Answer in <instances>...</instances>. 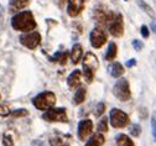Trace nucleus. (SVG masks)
I'll return each instance as SVG.
<instances>
[{
	"label": "nucleus",
	"instance_id": "nucleus-1",
	"mask_svg": "<svg viewBox=\"0 0 156 146\" xmlns=\"http://www.w3.org/2000/svg\"><path fill=\"white\" fill-rule=\"evenodd\" d=\"M11 26L16 31L21 32H31L36 29V21L31 11L25 10L16 14L11 20Z\"/></svg>",
	"mask_w": 156,
	"mask_h": 146
},
{
	"label": "nucleus",
	"instance_id": "nucleus-2",
	"mask_svg": "<svg viewBox=\"0 0 156 146\" xmlns=\"http://www.w3.org/2000/svg\"><path fill=\"white\" fill-rule=\"evenodd\" d=\"M98 67H99V62H98V58L95 57V55L92 52L86 53V56L83 57V74L86 77L87 83H92L95 71L98 69Z\"/></svg>",
	"mask_w": 156,
	"mask_h": 146
},
{
	"label": "nucleus",
	"instance_id": "nucleus-3",
	"mask_svg": "<svg viewBox=\"0 0 156 146\" xmlns=\"http://www.w3.org/2000/svg\"><path fill=\"white\" fill-rule=\"evenodd\" d=\"M56 103V95L52 92H42L32 99V104L38 110H48Z\"/></svg>",
	"mask_w": 156,
	"mask_h": 146
},
{
	"label": "nucleus",
	"instance_id": "nucleus-4",
	"mask_svg": "<svg viewBox=\"0 0 156 146\" xmlns=\"http://www.w3.org/2000/svg\"><path fill=\"white\" fill-rule=\"evenodd\" d=\"M113 94L120 101H128L130 99L131 92L126 78H118V80H116V83L113 87Z\"/></svg>",
	"mask_w": 156,
	"mask_h": 146
},
{
	"label": "nucleus",
	"instance_id": "nucleus-5",
	"mask_svg": "<svg viewBox=\"0 0 156 146\" xmlns=\"http://www.w3.org/2000/svg\"><path fill=\"white\" fill-rule=\"evenodd\" d=\"M42 119L51 123H68L67 112L65 108H51L42 114Z\"/></svg>",
	"mask_w": 156,
	"mask_h": 146
},
{
	"label": "nucleus",
	"instance_id": "nucleus-6",
	"mask_svg": "<svg viewBox=\"0 0 156 146\" xmlns=\"http://www.w3.org/2000/svg\"><path fill=\"white\" fill-rule=\"evenodd\" d=\"M109 120L113 128H125L129 124V116L125 112L120 110V109H112L109 113Z\"/></svg>",
	"mask_w": 156,
	"mask_h": 146
},
{
	"label": "nucleus",
	"instance_id": "nucleus-7",
	"mask_svg": "<svg viewBox=\"0 0 156 146\" xmlns=\"http://www.w3.org/2000/svg\"><path fill=\"white\" fill-rule=\"evenodd\" d=\"M107 27L114 37L123 36V34H124V21H123L122 14H114L113 17L110 19V21L107 24Z\"/></svg>",
	"mask_w": 156,
	"mask_h": 146
},
{
	"label": "nucleus",
	"instance_id": "nucleus-8",
	"mask_svg": "<svg viewBox=\"0 0 156 146\" xmlns=\"http://www.w3.org/2000/svg\"><path fill=\"white\" fill-rule=\"evenodd\" d=\"M108 40V35L105 32V30H103L102 27H95L92 30L90 35H89V41L90 45L94 48H101Z\"/></svg>",
	"mask_w": 156,
	"mask_h": 146
},
{
	"label": "nucleus",
	"instance_id": "nucleus-9",
	"mask_svg": "<svg viewBox=\"0 0 156 146\" xmlns=\"http://www.w3.org/2000/svg\"><path fill=\"white\" fill-rule=\"evenodd\" d=\"M20 42H21V45H24L29 50H35L41 44V35L37 31L27 32V34L20 36Z\"/></svg>",
	"mask_w": 156,
	"mask_h": 146
},
{
	"label": "nucleus",
	"instance_id": "nucleus-10",
	"mask_svg": "<svg viewBox=\"0 0 156 146\" xmlns=\"http://www.w3.org/2000/svg\"><path fill=\"white\" fill-rule=\"evenodd\" d=\"M92 130H93V123L89 119H83L78 123L77 134H78L80 140H82V141L87 140V137L92 134Z\"/></svg>",
	"mask_w": 156,
	"mask_h": 146
},
{
	"label": "nucleus",
	"instance_id": "nucleus-11",
	"mask_svg": "<svg viewBox=\"0 0 156 146\" xmlns=\"http://www.w3.org/2000/svg\"><path fill=\"white\" fill-rule=\"evenodd\" d=\"M114 12L109 11V10H103V9H95L93 12V19L95 20L98 24H101L102 26L107 27V24L110 21V19L113 17Z\"/></svg>",
	"mask_w": 156,
	"mask_h": 146
},
{
	"label": "nucleus",
	"instance_id": "nucleus-12",
	"mask_svg": "<svg viewBox=\"0 0 156 146\" xmlns=\"http://www.w3.org/2000/svg\"><path fill=\"white\" fill-rule=\"evenodd\" d=\"M87 0H68V6H67V12L69 16L74 17L78 14H81V11L84 8V3Z\"/></svg>",
	"mask_w": 156,
	"mask_h": 146
},
{
	"label": "nucleus",
	"instance_id": "nucleus-13",
	"mask_svg": "<svg viewBox=\"0 0 156 146\" xmlns=\"http://www.w3.org/2000/svg\"><path fill=\"white\" fill-rule=\"evenodd\" d=\"M81 76H82V72L80 69H74L69 76H68V79H67V84L69 88H76L78 87L81 82Z\"/></svg>",
	"mask_w": 156,
	"mask_h": 146
},
{
	"label": "nucleus",
	"instance_id": "nucleus-14",
	"mask_svg": "<svg viewBox=\"0 0 156 146\" xmlns=\"http://www.w3.org/2000/svg\"><path fill=\"white\" fill-rule=\"evenodd\" d=\"M82 55H83L82 45H80V44H74L73 47H72V50H71V53H69L71 59H72V62H73L74 65H77L78 62H80V59L82 58Z\"/></svg>",
	"mask_w": 156,
	"mask_h": 146
},
{
	"label": "nucleus",
	"instance_id": "nucleus-15",
	"mask_svg": "<svg viewBox=\"0 0 156 146\" xmlns=\"http://www.w3.org/2000/svg\"><path fill=\"white\" fill-rule=\"evenodd\" d=\"M108 71H109L110 76L114 77V78H120L124 74V68H123V66L119 63V62H114V63H112L109 66Z\"/></svg>",
	"mask_w": 156,
	"mask_h": 146
},
{
	"label": "nucleus",
	"instance_id": "nucleus-16",
	"mask_svg": "<svg viewBox=\"0 0 156 146\" xmlns=\"http://www.w3.org/2000/svg\"><path fill=\"white\" fill-rule=\"evenodd\" d=\"M104 142H105L104 136H103L101 133H97V134L92 135L90 139H88L86 146H102Z\"/></svg>",
	"mask_w": 156,
	"mask_h": 146
},
{
	"label": "nucleus",
	"instance_id": "nucleus-17",
	"mask_svg": "<svg viewBox=\"0 0 156 146\" xmlns=\"http://www.w3.org/2000/svg\"><path fill=\"white\" fill-rule=\"evenodd\" d=\"M30 3V0H11L10 2V10L11 11H19L24 8H26Z\"/></svg>",
	"mask_w": 156,
	"mask_h": 146
},
{
	"label": "nucleus",
	"instance_id": "nucleus-18",
	"mask_svg": "<svg viewBox=\"0 0 156 146\" xmlns=\"http://www.w3.org/2000/svg\"><path fill=\"white\" fill-rule=\"evenodd\" d=\"M116 145L118 146H135L133 140L125 134H119L116 136Z\"/></svg>",
	"mask_w": 156,
	"mask_h": 146
},
{
	"label": "nucleus",
	"instance_id": "nucleus-19",
	"mask_svg": "<svg viewBox=\"0 0 156 146\" xmlns=\"http://www.w3.org/2000/svg\"><path fill=\"white\" fill-rule=\"evenodd\" d=\"M50 59L52 61V62H58L60 65H66V62H67V59H68V52L67 51H65V52H57L53 57H50Z\"/></svg>",
	"mask_w": 156,
	"mask_h": 146
},
{
	"label": "nucleus",
	"instance_id": "nucleus-20",
	"mask_svg": "<svg viewBox=\"0 0 156 146\" xmlns=\"http://www.w3.org/2000/svg\"><path fill=\"white\" fill-rule=\"evenodd\" d=\"M116 53H118V47L114 42H110L107 50V55H105V59L107 61H113L116 57Z\"/></svg>",
	"mask_w": 156,
	"mask_h": 146
},
{
	"label": "nucleus",
	"instance_id": "nucleus-21",
	"mask_svg": "<svg viewBox=\"0 0 156 146\" xmlns=\"http://www.w3.org/2000/svg\"><path fill=\"white\" fill-rule=\"evenodd\" d=\"M86 95H87V89L84 87H81L80 89H77L76 94H74V104H82L86 99Z\"/></svg>",
	"mask_w": 156,
	"mask_h": 146
},
{
	"label": "nucleus",
	"instance_id": "nucleus-22",
	"mask_svg": "<svg viewBox=\"0 0 156 146\" xmlns=\"http://www.w3.org/2000/svg\"><path fill=\"white\" fill-rule=\"evenodd\" d=\"M136 3H138V5H139L147 15H150V16H154V15H155V14H154V10L151 9V6L147 5V4L144 2V0H136Z\"/></svg>",
	"mask_w": 156,
	"mask_h": 146
},
{
	"label": "nucleus",
	"instance_id": "nucleus-23",
	"mask_svg": "<svg viewBox=\"0 0 156 146\" xmlns=\"http://www.w3.org/2000/svg\"><path fill=\"white\" fill-rule=\"evenodd\" d=\"M108 131V118H102L98 123V133H107Z\"/></svg>",
	"mask_w": 156,
	"mask_h": 146
},
{
	"label": "nucleus",
	"instance_id": "nucleus-24",
	"mask_svg": "<svg viewBox=\"0 0 156 146\" xmlns=\"http://www.w3.org/2000/svg\"><path fill=\"white\" fill-rule=\"evenodd\" d=\"M130 134H131L134 137L140 136V134H141V128H140V125H139V124H133V125H131V128H130Z\"/></svg>",
	"mask_w": 156,
	"mask_h": 146
},
{
	"label": "nucleus",
	"instance_id": "nucleus-25",
	"mask_svg": "<svg viewBox=\"0 0 156 146\" xmlns=\"http://www.w3.org/2000/svg\"><path fill=\"white\" fill-rule=\"evenodd\" d=\"M151 133L154 141H156V112H154L151 115Z\"/></svg>",
	"mask_w": 156,
	"mask_h": 146
},
{
	"label": "nucleus",
	"instance_id": "nucleus-26",
	"mask_svg": "<svg viewBox=\"0 0 156 146\" xmlns=\"http://www.w3.org/2000/svg\"><path fill=\"white\" fill-rule=\"evenodd\" d=\"M14 118H23V116H26L29 115V112L26 109H17V110H14L12 113H10Z\"/></svg>",
	"mask_w": 156,
	"mask_h": 146
},
{
	"label": "nucleus",
	"instance_id": "nucleus-27",
	"mask_svg": "<svg viewBox=\"0 0 156 146\" xmlns=\"http://www.w3.org/2000/svg\"><path fill=\"white\" fill-rule=\"evenodd\" d=\"M105 112V104L104 103H98L97 104V107H95V115L97 116H101L103 113Z\"/></svg>",
	"mask_w": 156,
	"mask_h": 146
},
{
	"label": "nucleus",
	"instance_id": "nucleus-28",
	"mask_svg": "<svg viewBox=\"0 0 156 146\" xmlns=\"http://www.w3.org/2000/svg\"><path fill=\"white\" fill-rule=\"evenodd\" d=\"M3 146H14V140L9 134H4V136H3Z\"/></svg>",
	"mask_w": 156,
	"mask_h": 146
},
{
	"label": "nucleus",
	"instance_id": "nucleus-29",
	"mask_svg": "<svg viewBox=\"0 0 156 146\" xmlns=\"http://www.w3.org/2000/svg\"><path fill=\"white\" fill-rule=\"evenodd\" d=\"M10 113L11 112H10L9 107L0 104V116H8V115H10Z\"/></svg>",
	"mask_w": 156,
	"mask_h": 146
},
{
	"label": "nucleus",
	"instance_id": "nucleus-30",
	"mask_svg": "<svg viewBox=\"0 0 156 146\" xmlns=\"http://www.w3.org/2000/svg\"><path fill=\"white\" fill-rule=\"evenodd\" d=\"M133 47H134V50H136V51H141L143 47H144V44L141 42L140 40H133Z\"/></svg>",
	"mask_w": 156,
	"mask_h": 146
},
{
	"label": "nucleus",
	"instance_id": "nucleus-31",
	"mask_svg": "<svg viewBox=\"0 0 156 146\" xmlns=\"http://www.w3.org/2000/svg\"><path fill=\"white\" fill-rule=\"evenodd\" d=\"M50 144H51V146H69L68 144H66V142H62L60 139H51Z\"/></svg>",
	"mask_w": 156,
	"mask_h": 146
},
{
	"label": "nucleus",
	"instance_id": "nucleus-32",
	"mask_svg": "<svg viewBox=\"0 0 156 146\" xmlns=\"http://www.w3.org/2000/svg\"><path fill=\"white\" fill-rule=\"evenodd\" d=\"M140 32H141V36H143L144 38H147V37L150 36V31H149V29H147L146 25H143V26H141Z\"/></svg>",
	"mask_w": 156,
	"mask_h": 146
},
{
	"label": "nucleus",
	"instance_id": "nucleus-33",
	"mask_svg": "<svg viewBox=\"0 0 156 146\" xmlns=\"http://www.w3.org/2000/svg\"><path fill=\"white\" fill-rule=\"evenodd\" d=\"M135 65H136V59H134V58H131L126 62V67H134Z\"/></svg>",
	"mask_w": 156,
	"mask_h": 146
},
{
	"label": "nucleus",
	"instance_id": "nucleus-34",
	"mask_svg": "<svg viewBox=\"0 0 156 146\" xmlns=\"http://www.w3.org/2000/svg\"><path fill=\"white\" fill-rule=\"evenodd\" d=\"M151 30L156 34V20H154V21L151 23Z\"/></svg>",
	"mask_w": 156,
	"mask_h": 146
},
{
	"label": "nucleus",
	"instance_id": "nucleus-35",
	"mask_svg": "<svg viewBox=\"0 0 156 146\" xmlns=\"http://www.w3.org/2000/svg\"><path fill=\"white\" fill-rule=\"evenodd\" d=\"M66 2H67V0H58V5H60V8H63Z\"/></svg>",
	"mask_w": 156,
	"mask_h": 146
},
{
	"label": "nucleus",
	"instance_id": "nucleus-36",
	"mask_svg": "<svg viewBox=\"0 0 156 146\" xmlns=\"http://www.w3.org/2000/svg\"><path fill=\"white\" fill-rule=\"evenodd\" d=\"M0 99H2V95H0Z\"/></svg>",
	"mask_w": 156,
	"mask_h": 146
},
{
	"label": "nucleus",
	"instance_id": "nucleus-37",
	"mask_svg": "<svg viewBox=\"0 0 156 146\" xmlns=\"http://www.w3.org/2000/svg\"><path fill=\"white\" fill-rule=\"evenodd\" d=\"M125 2H128V0H125Z\"/></svg>",
	"mask_w": 156,
	"mask_h": 146
}]
</instances>
